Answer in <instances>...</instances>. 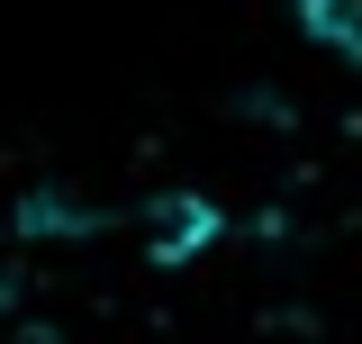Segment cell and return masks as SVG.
I'll return each instance as SVG.
<instances>
[{
  "label": "cell",
  "instance_id": "2",
  "mask_svg": "<svg viewBox=\"0 0 362 344\" xmlns=\"http://www.w3.org/2000/svg\"><path fill=\"white\" fill-rule=\"evenodd\" d=\"M18 245H73V236H109L118 209H100V200H73V190H28L18 209L0 217Z\"/></svg>",
  "mask_w": 362,
  "mask_h": 344
},
{
  "label": "cell",
  "instance_id": "4",
  "mask_svg": "<svg viewBox=\"0 0 362 344\" xmlns=\"http://www.w3.org/2000/svg\"><path fill=\"white\" fill-rule=\"evenodd\" d=\"M18 317V236L0 227V326Z\"/></svg>",
  "mask_w": 362,
  "mask_h": 344
},
{
  "label": "cell",
  "instance_id": "3",
  "mask_svg": "<svg viewBox=\"0 0 362 344\" xmlns=\"http://www.w3.org/2000/svg\"><path fill=\"white\" fill-rule=\"evenodd\" d=\"M299 28L335 64H362V0H299Z\"/></svg>",
  "mask_w": 362,
  "mask_h": 344
},
{
  "label": "cell",
  "instance_id": "1",
  "mask_svg": "<svg viewBox=\"0 0 362 344\" xmlns=\"http://www.w3.org/2000/svg\"><path fill=\"white\" fill-rule=\"evenodd\" d=\"M218 236H226V209H218V200H199V190H173V200L145 209V254L163 263V272H190Z\"/></svg>",
  "mask_w": 362,
  "mask_h": 344
},
{
  "label": "cell",
  "instance_id": "5",
  "mask_svg": "<svg viewBox=\"0 0 362 344\" xmlns=\"http://www.w3.org/2000/svg\"><path fill=\"white\" fill-rule=\"evenodd\" d=\"M0 344H64L54 326H37V317H18V326H0Z\"/></svg>",
  "mask_w": 362,
  "mask_h": 344
}]
</instances>
